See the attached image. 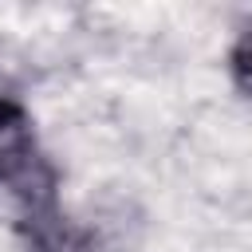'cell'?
<instances>
[{
	"mask_svg": "<svg viewBox=\"0 0 252 252\" xmlns=\"http://www.w3.org/2000/svg\"><path fill=\"white\" fill-rule=\"evenodd\" d=\"M0 185L20 201V209L51 205L59 189V173L39 150L32 114L0 94Z\"/></svg>",
	"mask_w": 252,
	"mask_h": 252,
	"instance_id": "cell-1",
	"label": "cell"
},
{
	"mask_svg": "<svg viewBox=\"0 0 252 252\" xmlns=\"http://www.w3.org/2000/svg\"><path fill=\"white\" fill-rule=\"evenodd\" d=\"M16 244L20 252H94V232L67 217L59 201L20 209L16 220Z\"/></svg>",
	"mask_w": 252,
	"mask_h": 252,
	"instance_id": "cell-2",
	"label": "cell"
},
{
	"mask_svg": "<svg viewBox=\"0 0 252 252\" xmlns=\"http://www.w3.org/2000/svg\"><path fill=\"white\" fill-rule=\"evenodd\" d=\"M228 79L244 98H252V28H244L228 47Z\"/></svg>",
	"mask_w": 252,
	"mask_h": 252,
	"instance_id": "cell-3",
	"label": "cell"
}]
</instances>
